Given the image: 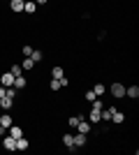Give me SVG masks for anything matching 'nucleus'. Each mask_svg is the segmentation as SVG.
<instances>
[{
  "label": "nucleus",
  "mask_w": 139,
  "mask_h": 155,
  "mask_svg": "<svg viewBox=\"0 0 139 155\" xmlns=\"http://www.w3.org/2000/svg\"><path fill=\"white\" fill-rule=\"evenodd\" d=\"M23 70H33L35 67V63H33V58H23V65H21Z\"/></svg>",
  "instance_id": "nucleus-19"
},
{
  "label": "nucleus",
  "mask_w": 139,
  "mask_h": 155,
  "mask_svg": "<svg viewBox=\"0 0 139 155\" xmlns=\"http://www.w3.org/2000/svg\"><path fill=\"white\" fill-rule=\"evenodd\" d=\"M63 143H65L70 150H77V146H74V139H72V134H65L63 137Z\"/></svg>",
  "instance_id": "nucleus-11"
},
{
  "label": "nucleus",
  "mask_w": 139,
  "mask_h": 155,
  "mask_svg": "<svg viewBox=\"0 0 139 155\" xmlns=\"http://www.w3.org/2000/svg\"><path fill=\"white\" fill-rule=\"evenodd\" d=\"M77 127H79V132H81V134H88V132H91V125H88V123H84V120H79V125H77Z\"/></svg>",
  "instance_id": "nucleus-17"
},
{
  "label": "nucleus",
  "mask_w": 139,
  "mask_h": 155,
  "mask_svg": "<svg viewBox=\"0 0 139 155\" xmlns=\"http://www.w3.org/2000/svg\"><path fill=\"white\" fill-rule=\"evenodd\" d=\"M51 91H53V93L60 91V81H58V79H51Z\"/></svg>",
  "instance_id": "nucleus-24"
},
{
  "label": "nucleus",
  "mask_w": 139,
  "mask_h": 155,
  "mask_svg": "<svg viewBox=\"0 0 139 155\" xmlns=\"http://www.w3.org/2000/svg\"><path fill=\"white\" fill-rule=\"evenodd\" d=\"M111 95L116 97V100L125 97V86H123V84H114V86H111Z\"/></svg>",
  "instance_id": "nucleus-2"
},
{
  "label": "nucleus",
  "mask_w": 139,
  "mask_h": 155,
  "mask_svg": "<svg viewBox=\"0 0 139 155\" xmlns=\"http://www.w3.org/2000/svg\"><path fill=\"white\" fill-rule=\"evenodd\" d=\"M26 148H28V139L19 137V139H16V150H26Z\"/></svg>",
  "instance_id": "nucleus-14"
},
{
  "label": "nucleus",
  "mask_w": 139,
  "mask_h": 155,
  "mask_svg": "<svg viewBox=\"0 0 139 155\" xmlns=\"http://www.w3.org/2000/svg\"><path fill=\"white\" fill-rule=\"evenodd\" d=\"M100 120H111V109H102V111H100Z\"/></svg>",
  "instance_id": "nucleus-18"
},
{
  "label": "nucleus",
  "mask_w": 139,
  "mask_h": 155,
  "mask_svg": "<svg viewBox=\"0 0 139 155\" xmlns=\"http://www.w3.org/2000/svg\"><path fill=\"white\" fill-rule=\"evenodd\" d=\"M12 104H14V97H7V95H5V97H0V107H2L5 111H7V109H12Z\"/></svg>",
  "instance_id": "nucleus-9"
},
{
  "label": "nucleus",
  "mask_w": 139,
  "mask_h": 155,
  "mask_svg": "<svg viewBox=\"0 0 139 155\" xmlns=\"http://www.w3.org/2000/svg\"><path fill=\"white\" fill-rule=\"evenodd\" d=\"M104 91H107V88H104V86H102V84H95V88H93V93H95V95H104Z\"/></svg>",
  "instance_id": "nucleus-21"
},
{
  "label": "nucleus",
  "mask_w": 139,
  "mask_h": 155,
  "mask_svg": "<svg viewBox=\"0 0 139 155\" xmlns=\"http://www.w3.org/2000/svg\"><path fill=\"white\" fill-rule=\"evenodd\" d=\"M111 120H114L116 125L123 123V120H125V114H123V111H118V109H111Z\"/></svg>",
  "instance_id": "nucleus-6"
},
{
  "label": "nucleus",
  "mask_w": 139,
  "mask_h": 155,
  "mask_svg": "<svg viewBox=\"0 0 139 155\" xmlns=\"http://www.w3.org/2000/svg\"><path fill=\"white\" fill-rule=\"evenodd\" d=\"M9 7H12V12H23V0H12Z\"/></svg>",
  "instance_id": "nucleus-12"
},
{
  "label": "nucleus",
  "mask_w": 139,
  "mask_h": 155,
  "mask_svg": "<svg viewBox=\"0 0 139 155\" xmlns=\"http://www.w3.org/2000/svg\"><path fill=\"white\" fill-rule=\"evenodd\" d=\"M26 84H28V81H26V77H23V74H19V77H14V88H16V91H23V88H26Z\"/></svg>",
  "instance_id": "nucleus-3"
},
{
  "label": "nucleus",
  "mask_w": 139,
  "mask_h": 155,
  "mask_svg": "<svg viewBox=\"0 0 139 155\" xmlns=\"http://www.w3.org/2000/svg\"><path fill=\"white\" fill-rule=\"evenodd\" d=\"M2 148L5 150H16V139L9 134H5V139H2Z\"/></svg>",
  "instance_id": "nucleus-1"
},
{
  "label": "nucleus",
  "mask_w": 139,
  "mask_h": 155,
  "mask_svg": "<svg viewBox=\"0 0 139 155\" xmlns=\"http://www.w3.org/2000/svg\"><path fill=\"white\" fill-rule=\"evenodd\" d=\"M125 95L132 97V100H137V97H139V86H130V88H125Z\"/></svg>",
  "instance_id": "nucleus-10"
},
{
  "label": "nucleus",
  "mask_w": 139,
  "mask_h": 155,
  "mask_svg": "<svg viewBox=\"0 0 139 155\" xmlns=\"http://www.w3.org/2000/svg\"><path fill=\"white\" fill-rule=\"evenodd\" d=\"M14 74V77H19V74H23V67H21V65H12V70H9Z\"/></svg>",
  "instance_id": "nucleus-22"
},
{
  "label": "nucleus",
  "mask_w": 139,
  "mask_h": 155,
  "mask_svg": "<svg viewBox=\"0 0 139 155\" xmlns=\"http://www.w3.org/2000/svg\"><path fill=\"white\" fill-rule=\"evenodd\" d=\"M35 9H37V2H35V0H26V2H23V12L35 14Z\"/></svg>",
  "instance_id": "nucleus-8"
},
{
  "label": "nucleus",
  "mask_w": 139,
  "mask_h": 155,
  "mask_svg": "<svg viewBox=\"0 0 139 155\" xmlns=\"http://www.w3.org/2000/svg\"><path fill=\"white\" fill-rule=\"evenodd\" d=\"M100 111H102V109H91V114H88L91 123H98V120H100Z\"/></svg>",
  "instance_id": "nucleus-16"
},
{
  "label": "nucleus",
  "mask_w": 139,
  "mask_h": 155,
  "mask_svg": "<svg viewBox=\"0 0 139 155\" xmlns=\"http://www.w3.org/2000/svg\"><path fill=\"white\" fill-rule=\"evenodd\" d=\"M35 2H37V5H44V2H49V0H35Z\"/></svg>",
  "instance_id": "nucleus-30"
},
{
  "label": "nucleus",
  "mask_w": 139,
  "mask_h": 155,
  "mask_svg": "<svg viewBox=\"0 0 139 155\" xmlns=\"http://www.w3.org/2000/svg\"><path fill=\"white\" fill-rule=\"evenodd\" d=\"M7 134V127H2V125H0V137H5Z\"/></svg>",
  "instance_id": "nucleus-28"
},
{
  "label": "nucleus",
  "mask_w": 139,
  "mask_h": 155,
  "mask_svg": "<svg viewBox=\"0 0 139 155\" xmlns=\"http://www.w3.org/2000/svg\"><path fill=\"white\" fill-rule=\"evenodd\" d=\"M0 84L5 86V88H9V86L14 84V74H12V72H5V74L0 77Z\"/></svg>",
  "instance_id": "nucleus-4"
},
{
  "label": "nucleus",
  "mask_w": 139,
  "mask_h": 155,
  "mask_svg": "<svg viewBox=\"0 0 139 155\" xmlns=\"http://www.w3.org/2000/svg\"><path fill=\"white\" fill-rule=\"evenodd\" d=\"M58 81H60V88H65V86H67V84H70V79H67V77H65V74H63V77H60V79H58Z\"/></svg>",
  "instance_id": "nucleus-25"
},
{
  "label": "nucleus",
  "mask_w": 139,
  "mask_h": 155,
  "mask_svg": "<svg viewBox=\"0 0 139 155\" xmlns=\"http://www.w3.org/2000/svg\"><path fill=\"white\" fill-rule=\"evenodd\" d=\"M30 53H33V46H23V58H28Z\"/></svg>",
  "instance_id": "nucleus-26"
},
{
  "label": "nucleus",
  "mask_w": 139,
  "mask_h": 155,
  "mask_svg": "<svg viewBox=\"0 0 139 155\" xmlns=\"http://www.w3.org/2000/svg\"><path fill=\"white\" fill-rule=\"evenodd\" d=\"M0 97H5V86H0Z\"/></svg>",
  "instance_id": "nucleus-29"
},
{
  "label": "nucleus",
  "mask_w": 139,
  "mask_h": 155,
  "mask_svg": "<svg viewBox=\"0 0 139 155\" xmlns=\"http://www.w3.org/2000/svg\"><path fill=\"white\" fill-rule=\"evenodd\" d=\"M74 139V146L77 148H81V146H86V134H81V132H77V134H72Z\"/></svg>",
  "instance_id": "nucleus-7"
},
{
  "label": "nucleus",
  "mask_w": 139,
  "mask_h": 155,
  "mask_svg": "<svg viewBox=\"0 0 139 155\" xmlns=\"http://www.w3.org/2000/svg\"><path fill=\"white\" fill-rule=\"evenodd\" d=\"M28 58H33V63L37 65V63H42V58H44V56H42V51H35V49H33V53H30Z\"/></svg>",
  "instance_id": "nucleus-15"
},
{
  "label": "nucleus",
  "mask_w": 139,
  "mask_h": 155,
  "mask_svg": "<svg viewBox=\"0 0 139 155\" xmlns=\"http://www.w3.org/2000/svg\"><path fill=\"white\" fill-rule=\"evenodd\" d=\"M0 125H2V127H9V125H12V116H9V114H2V116H0Z\"/></svg>",
  "instance_id": "nucleus-13"
},
{
  "label": "nucleus",
  "mask_w": 139,
  "mask_h": 155,
  "mask_svg": "<svg viewBox=\"0 0 139 155\" xmlns=\"http://www.w3.org/2000/svg\"><path fill=\"white\" fill-rule=\"evenodd\" d=\"M7 134H9V137H14V139H19V137H23V130H21V127H16V125H9V127H7Z\"/></svg>",
  "instance_id": "nucleus-5"
},
{
  "label": "nucleus",
  "mask_w": 139,
  "mask_h": 155,
  "mask_svg": "<svg viewBox=\"0 0 139 155\" xmlns=\"http://www.w3.org/2000/svg\"><path fill=\"white\" fill-rule=\"evenodd\" d=\"M63 74H65V72H63V67H53V70H51V77H53V79H60Z\"/></svg>",
  "instance_id": "nucleus-20"
},
{
  "label": "nucleus",
  "mask_w": 139,
  "mask_h": 155,
  "mask_svg": "<svg viewBox=\"0 0 139 155\" xmlns=\"http://www.w3.org/2000/svg\"><path fill=\"white\" fill-rule=\"evenodd\" d=\"M95 97H98V95H95V93H93V91H88V93H86V100H88V102H93Z\"/></svg>",
  "instance_id": "nucleus-27"
},
{
  "label": "nucleus",
  "mask_w": 139,
  "mask_h": 155,
  "mask_svg": "<svg viewBox=\"0 0 139 155\" xmlns=\"http://www.w3.org/2000/svg\"><path fill=\"white\" fill-rule=\"evenodd\" d=\"M23 2H26V0H23Z\"/></svg>",
  "instance_id": "nucleus-31"
},
{
  "label": "nucleus",
  "mask_w": 139,
  "mask_h": 155,
  "mask_svg": "<svg viewBox=\"0 0 139 155\" xmlns=\"http://www.w3.org/2000/svg\"><path fill=\"white\" fill-rule=\"evenodd\" d=\"M79 120H81V114H79V116H72L67 123H70V127H77V125H79Z\"/></svg>",
  "instance_id": "nucleus-23"
}]
</instances>
